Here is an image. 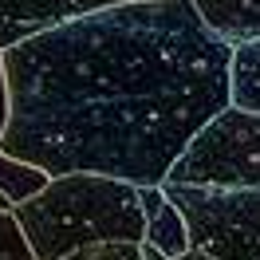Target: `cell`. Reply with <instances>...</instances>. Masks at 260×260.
<instances>
[{
    "label": "cell",
    "mask_w": 260,
    "mask_h": 260,
    "mask_svg": "<svg viewBox=\"0 0 260 260\" xmlns=\"http://www.w3.org/2000/svg\"><path fill=\"white\" fill-rule=\"evenodd\" d=\"M233 48L193 0H130L4 51L12 118L0 150L63 174L170 181L221 111Z\"/></svg>",
    "instance_id": "1"
},
{
    "label": "cell",
    "mask_w": 260,
    "mask_h": 260,
    "mask_svg": "<svg viewBox=\"0 0 260 260\" xmlns=\"http://www.w3.org/2000/svg\"><path fill=\"white\" fill-rule=\"evenodd\" d=\"M16 221L36 260H63L114 241H146L142 189L107 174L51 178L44 193L16 209Z\"/></svg>",
    "instance_id": "2"
},
{
    "label": "cell",
    "mask_w": 260,
    "mask_h": 260,
    "mask_svg": "<svg viewBox=\"0 0 260 260\" xmlns=\"http://www.w3.org/2000/svg\"><path fill=\"white\" fill-rule=\"evenodd\" d=\"M189 225L197 252L213 260H260V189H217L162 181Z\"/></svg>",
    "instance_id": "3"
},
{
    "label": "cell",
    "mask_w": 260,
    "mask_h": 260,
    "mask_svg": "<svg viewBox=\"0 0 260 260\" xmlns=\"http://www.w3.org/2000/svg\"><path fill=\"white\" fill-rule=\"evenodd\" d=\"M170 181L217 185V189H260V114L229 107L197 134L178 158Z\"/></svg>",
    "instance_id": "4"
},
{
    "label": "cell",
    "mask_w": 260,
    "mask_h": 260,
    "mask_svg": "<svg viewBox=\"0 0 260 260\" xmlns=\"http://www.w3.org/2000/svg\"><path fill=\"white\" fill-rule=\"evenodd\" d=\"M114 4H130V0H0V55L51 28H63L71 20Z\"/></svg>",
    "instance_id": "5"
},
{
    "label": "cell",
    "mask_w": 260,
    "mask_h": 260,
    "mask_svg": "<svg viewBox=\"0 0 260 260\" xmlns=\"http://www.w3.org/2000/svg\"><path fill=\"white\" fill-rule=\"evenodd\" d=\"M138 189H142V209H146V244H154L170 260L189 256L193 241H189V225L181 209L166 197L162 185H138Z\"/></svg>",
    "instance_id": "6"
},
{
    "label": "cell",
    "mask_w": 260,
    "mask_h": 260,
    "mask_svg": "<svg viewBox=\"0 0 260 260\" xmlns=\"http://www.w3.org/2000/svg\"><path fill=\"white\" fill-rule=\"evenodd\" d=\"M193 8L205 28L229 48L260 40V0H193Z\"/></svg>",
    "instance_id": "7"
},
{
    "label": "cell",
    "mask_w": 260,
    "mask_h": 260,
    "mask_svg": "<svg viewBox=\"0 0 260 260\" xmlns=\"http://www.w3.org/2000/svg\"><path fill=\"white\" fill-rule=\"evenodd\" d=\"M229 95L233 107L248 114H260V40L233 48V63H229Z\"/></svg>",
    "instance_id": "8"
},
{
    "label": "cell",
    "mask_w": 260,
    "mask_h": 260,
    "mask_svg": "<svg viewBox=\"0 0 260 260\" xmlns=\"http://www.w3.org/2000/svg\"><path fill=\"white\" fill-rule=\"evenodd\" d=\"M48 185H51L48 170H40V166H32V162H20V158H12V154L0 150V193L8 197L16 209L24 201L40 197Z\"/></svg>",
    "instance_id": "9"
},
{
    "label": "cell",
    "mask_w": 260,
    "mask_h": 260,
    "mask_svg": "<svg viewBox=\"0 0 260 260\" xmlns=\"http://www.w3.org/2000/svg\"><path fill=\"white\" fill-rule=\"evenodd\" d=\"M63 260H142V241H114V244H95V248H83V252H71ZM178 260H213L205 252H189V256Z\"/></svg>",
    "instance_id": "10"
},
{
    "label": "cell",
    "mask_w": 260,
    "mask_h": 260,
    "mask_svg": "<svg viewBox=\"0 0 260 260\" xmlns=\"http://www.w3.org/2000/svg\"><path fill=\"white\" fill-rule=\"evenodd\" d=\"M0 260H36L16 213H0Z\"/></svg>",
    "instance_id": "11"
},
{
    "label": "cell",
    "mask_w": 260,
    "mask_h": 260,
    "mask_svg": "<svg viewBox=\"0 0 260 260\" xmlns=\"http://www.w3.org/2000/svg\"><path fill=\"white\" fill-rule=\"evenodd\" d=\"M8 118H12V95H8V71H4V55H0V138L8 130Z\"/></svg>",
    "instance_id": "12"
},
{
    "label": "cell",
    "mask_w": 260,
    "mask_h": 260,
    "mask_svg": "<svg viewBox=\"0 0 260 260\" xmlns=\"http://www.w3.org/2000/svg\"><path fill=\"white\" fill-rule=\"evenodd\" d=\"M0 213H16V205H12V201H8L4 193H0Z\"/></svg>",
    "instance_id": "13"
}]
</instances>
